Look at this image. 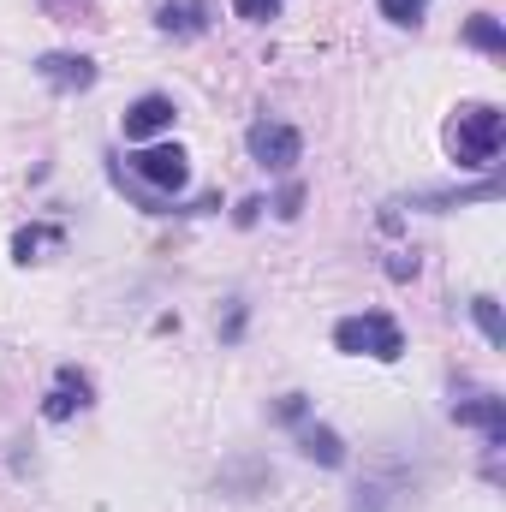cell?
Instances as JSON below:
<instances>
[{"instance_id":"cell-12","label":"cell","mask_w":506,"mask_h":512,"mask_svg":"<svg viewBox=\"0 0 506 512\" xmlns=\"http://www.w3.org/2000/svg\"><path fill=\"white\" fill-rule=\"evenodd\" d=\"M429 12V0H381V18H393V24H417Z\"/></svg>"},{"instance_id":"cell-5","label":"cell","mask_w":506,"mask_h":512,"mask_svg":"<svg viewBox=\"0 0 506 512\" xmlns=\"http://www.w3.org/2000/svg\"><path fill=\"white\" fill-rule=\"evenodd\" d=\"M173 102L167 96H143V102H131L126 108V137L131 143H143V137H161V131H173Z\"/></svg>"},{"instance_id":"cell-3","label":"cell","mask_w":506,"mask_h":512,"mask_svg":"<svg viewBox=\"0 0 506 512\" xmlns=\"http://www.w3.org/2000/svg\"><path fill=\"white\" fill-rule=\"evenodd\" d=\"M131 173H137L143 185H155V191H185V179H191L179 143H149V149H137V155H131Z\"/></svg>"},{"instance_id":"cell-10","label":"cell","mask_w":506,"mask_h":512,"mask_svg":"<svg viewBox=\"0 0 506 512\" xmlns=\"http://www.w3.org/2000/svg\"><path fill=\"white\" fill-rule=\"evenodd\" d=\"M465 42H471V48H489V54H501V48H506V30L489 18V12H477V18L465 24Z\"/></svg>"},{"instance_id":"cell-15","label":"cell","mask_w":506,"mask_h":512,"mask_svg":"<svg viewBox=\"0 0 506 512\" xmlns=\"http://www.w3.org/2000/svg\"><path fill=\"white\" fill-rule=\"evenodd\" d=\"M298 203H304V191H298V185H292V191H286V197H280V215H286V221H292V215H298Z\"/></svg>"},{"instance_id":"cell-8","label":"cell","mask_w":506,"mask_h":512,"mask_svg":"<svg viewBox=\"0 0 506 512\" xmlns=\"http://www.w3.org/2000/svg\"><path fill=\"white\" fill-rule=\"evenodd\" d=\"M78 405H90V376H78V370H60V387L48 393V417H72Z\"/></svg>"},{"instance_id":"cell-1","label":"cell","mask_w":506,"mask_h":512,"mask_svg":"<svg viewBox=\"0 0 506 512\" xmlns=\"http://www.w3.org/2000/svg\"><path fill=\"white\" fill-rule=\"evenodd\" d=\"M501 137H506V120L501 108H459V120L447 131V143H453V155H459V167H489L495 155H501Z\"/></svg>"},{"instance_id":"cell-7","label":"cell","mask_w":506,"mask_h":512,"mask_svg":"<svg viewBox=\"0 0 506 512\" xmlns=\"http://www.w3.org/2000/svg\"><path fill=\"white\" fill-rule=\"evenodd\" d=\"M453 417H459L465 429H483V435L501 447V435H506V405L501 399H465V405H453Z\"/></svg>"},{"instance_id":"cell-14","label":"cell","mask_w":506,"mask_h":512,"mask_svg":"<svg viewBox=\"0 0 506 512\" xmlns=\"http://www.w3.org/2000/svg\"><path fill=\"white\" fill-rule=\"evenodd\" d=\"M274 6H280V0H239V12H245V18H268Z\"/></svg>"},{"instance_id":"cell-6","label":"cell","mask_w":506,"mask_h":512,"mask_svg":"<svg viewBox=\"0 0 506 512\" xmlns=\"http://www.w3.org/2000/svg\"><path fill=\"white\" fill-rule=\"evenodd\" d=\"M36 72H42V84H54V90H90V84H96V66H90L84 54H48Z\"/></svg>"},{"instance_id":"cell-4","label":"cell","mask_w":506,"mask_h":512,"mask_svg":"<svg viewBox=\"0 0 506 512\" xmlns=\"http://www.w3.org/2000/svg\"><path fill=\"white\" fill-rule=\"evenodd\" d=\"M251 155H256V167L286 173V167L304 155V137H298L292 126H280V120H256L251 126Z\"/></svg>"},{"instance_id":"cell-13","label":"cell","mask_w":506,"mask_h":512,"mask_svg":"<svg viewBox=\"0 0 506 512\" xmlns=\"http://www.w3.org/2000/svg\"><path fill=\"white\" fill-rule=\"evenodd\" d=\"M191 12H203V6H197V0H185V6H161V30H197Z\"/></svg>"},{"instance_id":"cell-11","label":"cell","mask_w":506,"mask_h":512,"mask_svg":"<svg viewBox=\"0 0 506 512\" xmlns=\"http://www.w3.org/2000/svg\"><path fill=\"white\" fill-rule=\"evenodd\" d=\"M471 316H477V328H483V340H506V322H501V304L495 298H471Z\"/></svg>"},{"instance_id":"cell-2","label":"cell","mask_w":506,"mask_h":512,"mask_svg":"<svg viewBox=\"0 0 506 512\" xmlns=\"http://www.w3.org/2000/svg\"><path fill=\"white\" fill-rule=\"evenodd\" d=\"M334 346L340 352H352V358H381V364H393L399 352H405V334H399V322L393 316H346V322H334Z\"/></svg>"},{"instance_id":"cell-9","label":"cell","mask_w":506,"mask_h":512,"mask_svg":"<svg viewBox=\"0 0 506 512\" xmlns=\"http://www.w3.org/2000/svg\"><path fill=\"white\" fill-rule=\"evenodd\" d=\"M304 453L322 459V465H346V447H340L334 429H304Z\"/></svg>"}]
</instances>
